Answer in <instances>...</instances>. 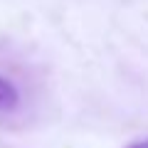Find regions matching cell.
Wrapping results in <instances>:
<instances>
[{
  "instance_id": "1",
  "label": "cell",
  "mask_w": 148,
  "mask_h": 148,
  "mask_svg": "<svg viewBox=\"0 0 148 148\" xmlns=\"http://www.w3.org/2000/svg\"><path fill=\"white\" fill-rule=\"evenodd\" d=\"M17 101H20V94H17V89L12 86V82H8L5 77H0V111L15 109Z\"/></svg>"
},
{
  "instance_id": "2",
  "label": "cell",
  "mask_w": 148,
  "mask_h": 148,
  "mask_svg": "<svg viewBox=\"0 0 148 148\" xmlns=\"http://www.w3.org/2000/svg\"><path fill=\"white\" fill-rule=\"evenodd\" d=\"M126 148H148V138L146 141H136V143H131V146H126Z\"/></svg>"
}]
</instances>
